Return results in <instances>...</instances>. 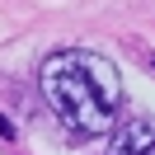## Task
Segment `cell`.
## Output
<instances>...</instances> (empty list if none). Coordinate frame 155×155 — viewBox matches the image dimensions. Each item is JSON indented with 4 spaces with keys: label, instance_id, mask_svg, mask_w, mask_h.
Returning a JSON list of instances; mask_svg holds the SVG:
<instances>
[{
    "label": "cell",
    "instance_id": "obj_2",
    "mask_svg": "<svg viewBox=\"0 0 155 155\" xmlns=\"http://www.w3.org/2000/svg\"><path fill=\"white\" fill-rule=\"evenodd\" d=\"M108 155H155V127L150 122H127L113 132Z\"/></svg>",
    "mask_w": 155,
    "mask_h": 155
},
{
    "label": "cell",
    "instance_id": "obj_1",
    "mask_svg": "<svg viewBox=\"0 0 155 155\" xmlns=\"http://www.w3.org/2000/svg\"><path fill=\"white\" fill-rule=\"evenodd\" d=\"M42 99L75 136H104L113 127V108L122 99L113 66L94 52H57L42 61Z\"/></svg>",
    "mask_w": 155,
    "mask_h": 155
}]
</instances>
